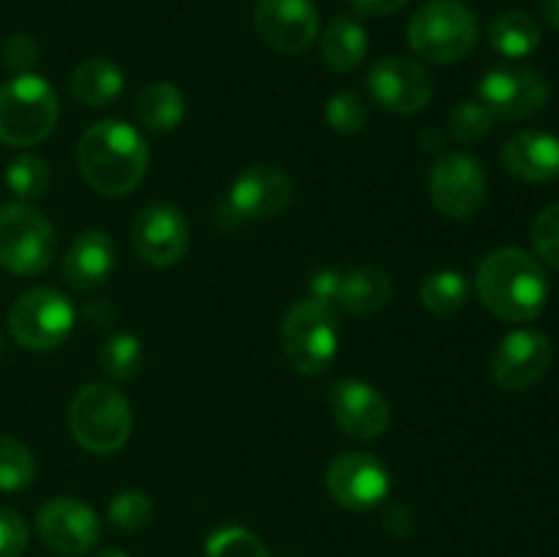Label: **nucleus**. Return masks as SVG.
<instances>
[{
    "label": "nucleus",
    "instance_id": "nucleus-20",
    "mask_svg": "<svg viewBox=\"0 0 559 557\" xmlns=\"http://www.w3.org/2000/svg\"><path fill=\"white\" fill-rule=\"evenodd\" d=\"M502 164L524 183H551L559 178V137L549 131H519L502 147Z\"/></svg>",
    "mask_w": 559,
    "mask_h": 557
},
{
    "label": "nucleus",
    "instance_id": "nucleus-10",
    "mask_svg": "<svg viewBox=\"0 0 559 557\" xmlns=\"http://www.w3.org/2000/svg\"><path fill=\"white\" fill-rule=\"evenodd\" d=\"M480 102L495 118L522 120L540 112L549 102V82L533 66H497L480 80Z\"/></svg>",
    "mask_w": 559,
    "mask_h": 557
},
{
    "label": "nucleus",
    "instance_id": "nucleus-7",
    "mask_svg": "<svg viewBox=\"0 0 559 557\" xmlns=\"http://www.w3.org/2000/svg\"><path fill=\"white\" fill-rule=\"evenodd\" d=\"M58 257V233L27 202L0 208V268L16 276H38Z\"/></svg>",
    "mask_w": 559,
    "mask_h": 557
},
{
    "label": "nucleus",
    "instance_id": "nucleus-11",
    "mask_svg": "<svg viewBox=\"0 0 559 557\" xmlns=\"http://www.w3.org/2000/svg\"><path fill=\"white\" fill-rule=\"evenodd\" d=\"M325 486L333 500L347 511H371L385 502L391 491V473L371 453L347 451L328 464Z\"/></svg>",
    "mask_w": 559,
    "mask_h": 557
},
{
    "label": "nucleus",
    "instance_id": "nucleus-13",
    "mask_svg": "<svg viewBox=\"0 0 559 557\" xmlns=\"http://www.w3.org/2000/svg\"><path fill=\"white\" fill-rule=\"evenodd\" d=\"M369 93L374 104L393 115L420 112L435 96V80L418 60L404 55L380 58L369 69Z\"/></svg>",
    "mask_w": 559,
    "mask_h": 557
},
{
    "label": "nucleus",
    "instance_id": "nucleus-1",
    "mask_svg": "<svg viewBox=\"0 0 559 557\" xmlns=\"http://www.w3.org/2000/svg\"><path fill=\"white\" fill-rule=\"evenodd\" d=\"M147 164L145 137L123 120H96L76 142V167L85 183L104 197L131 194L145 180Z\"/></svg>",
    "mask_w": 559,
    "mask_h": 557
},
{
    "label": "nucleus",
    "instance_id": "nucleus-19",
    "mask_svg": "<svg viewBox=\"0 0 559 557\" xmlns=\"http://www.w3.org/2000/svg\"><path fill=\"white\" fill-rule=\"evenodd\" d=\"M115 271V244L102 229H87L71 240L63 257V276L80 293H96Z\"/></svg>",
    "mask_w": 559,
    "mask_h": 557
},
{
    "label": "nucleus",
    "instance_id": "nucleus-12",
    "mask_svg": "<svg viewBox=\"0 0 559 557\" xmlns=\"http://www.w3.org/2000/svg\"><path fill=\"white\" fill-rule=\"evenodd\" d=\"M36 530L47 549L63 557H80L102 538V519L76 497H52L38 508Z\"/></svg>",
    "mask_w": 559,
    "mask_h": 557
},
{
    "label": "nucleus",
    "instance_id": "nucleus-6",
    "mask_svg": "<svg viewBox=\"0 0 559 557\" xmlns=\"http://www.w3.org/2000/svg\"><path fill=\"white\" fill-rule=\"evenodd\" d=\"M131 404L118 388L91 382L69 407V429L74 440L91 453H115L131 437Z\"/></svg>",
    "mask_w": 559,
    "mask_h": 557
},
{
    "label": "nucleus",
    "instance_id": "nucleus-14",
    "mask_svg": "<svg viewBox=\"0 0 559 557\" xmlns=\"http://www.w3.org/2000/svg\"><path fill=\"white\" fill-rule=\"evenodd\" d=\"M551 358H555V349L544 331L519 328L497 344L491 355V377L506 391H527L544 380Z\"/></svg>",
    "mask_w": 559,
    "mask_h": 557
},
{
    "label": "nucleus",
    "instance_id": "nucleus-3",
    "mask_svg": "<svg viewBox=\"0 0 559 557\" xmlns=\"http://www.w3.org/2000/svg\"><path fill=\"white\" fill-rule=\"evenodd\" d=\"M478 16L462 0H429L413 14L409 47L429 63L451 66L467 58L478 44Z\"/></svg>",
    "mask_w": 559,
    "mask_h": 557
},
{
    "label": "nucleus",
    "instance_id": "nucleus-33",
    "mask_svg": "<svg viewBox=\"0 0 559 557\" xmlns=\"http://www.w3.org/2000/svg\"><path fill=\"white\" fill-rule=\"evenodd\" d=\"M495 126V115L489 112L484 102H459L448 115V129L459 142L469 145V142H480Z\"/></svg>",
    "mask_w": 559,
    "mask_h": 557
},
{
    "label": "nucleus",
    "instance_id": "nucleus-34",
    "mask_svg": "<svg viewBox=\"0 0 559 557\" xmlns=\"http://www.w3.org/2000/svg\"><path fill=\"white\" fill-rule=\"evenodd\" d=\"M533 244L540 260L559 271V202H551L535 216Z\"/></svg>",
    "mask_w": 559,
    "mask_h": 557
},
{
    "label": "nucleus",
    "instance_id": "nucleus-37",
    "mask_svg": "<svg viewBox=\"0 0 559 557\" xmlns=\"http://www.w3.org/2000/svg\"><path fill=\"white\" fill-rule=\"evenodd\" d=\"M338 289H342V273L333 271V268H325V271H317L311 276L309 284V298L322 300L328 306H336Z\"/></svg>",
    "mask_w": 559,
    "mask_h": 557
},
{
    "label": "nucleus",
    "instance_id": "nucleus-2",
    "mask_svg": "<svg viewBox=\"0 0 559 557\" xmlns=\"http://www.w3.org/2000/svg\"><path fill=\"white\" fill-rule=\"evenodd\" d=\"M475 289L491 315L506 322H530L549 300V278L530 251L506 246L480 260Z\"/></svg>",
    "mask_w": 559,
    "mask_h": 557
},
{
    "label": "nucleus",
    "instance_id": "nucleus-21",
    "mask_svg": "<svg viewBox=\"0 0 559 557\" xmlns=\"http://www.w3.org/2000/svg\"><path fill=\"white\" fill-rule=\"evenodd\" d=\"M369 52V33L355 16H333L320 38V55L325 66L338 74L360 69Z\"/></svg>",
    "mask_w": 559,
    "mask_h": 557
},
{
    "label": "nucleus",
    "instance_id": "nucleus-8",
    "mask_svg": "<svg viewBox=\"0 0 559 557\" xmlns=\"http://www.w3.org/2000/svg\"><path fill=\"white\" fill-rule=\"evenodd\" d=\"M74 304L60 289L33 287L22 293L9 309V328L25 349H52L74 331Z\"/></svg>",
    "mask_w": 559,
    "mask_h": 557
},
{
    "label": "nucleus",
    "instance_id": "nucleus-26",
    "mask_svg": "<svg viewBox=\"0 0 559 557\" xmlns=\"http://www.w3.org/2000/svg\"><path fill=\"white\" fill-rule=\"evenodd\" d=\"M469 298V282L459 271H437L420 284V304L435 315H453Z\"/></svg>",
    "mask_w": 559,
    "mask_h": 557
},
{
    "label": "nucleus",
    "instance_id": "nucleus-39",
    "mask_svg": "<svg viewBox=\"0 0 559 557\" xmlns=\"http://www.w3.org/2000/svg\"><path fill=\"white\" fill-rule=\"evenodd\" d=\"M540 11H544V20L559 31V0H540Z\"/></svg>",
    "mask_w": 559,
    "mask_h": 557
},
{
    "label": "nucleus",
    "instance_id": "nucleus-27",
    "mask_svg": "<svg viewBox=\"0 0 559 557\" xmlns=\"http://www.w3.org/2000/svg\"><path fill=\"white\" fill-rule=\"evenodd\" d=\"M142 360H145V349L134 333H115L98 349V366L112 380H131L140 375Z\"/></svg>",
    "mask_w": 559,
    "mask_h": 557
},
{
    "label": "nucleus",
    "instance_id": "nucleus-38",
    "mask_svg": "<svg viewBox=\"0 0 559 557\" xmlns=\"http://www.w3.org/2000/svg\"><path fill=\"white\" fill-rule=\"evenodd\" d=\"M409 0H349V5L355 9V14L360 16H385L396 14L407 5Z\"/></svg>",
    "mask_w": 559,
    "mask_h": 557
},
{
    "label": "nucleus",
    "instance_id": "nucleus-4",
    "mask_svg": "<svg viewBox=\"0 0 559 557\" xmlns=\"http://www.w3.org/2000/svg\"><path fill=\"white\" fill-rule=\"evenodd\" d=\"M60 118L55 87L38 74H16L0 87V142L11 147L38 145Z\"/></svg>",
    "mask_w": 559,
    "mask_h": 557
},
{
    "label": "nucleus",
    "instance_id": "nucleus-25",
    "mask_svg": "<svg viewBox=\"0 0 559 557\" xmlns=\"http://www.w3.org/2000/svg\"><path fill=\"white\" fill-rule=\"evenodd\" d=\"M489 44L502 58H530L540 47V27L524 11H508L489 25Z\"/></svg>",
    "mask_w": 559,
    "mask_h": 557
},
{
    "label": "nucleus",
    "instance_id": "nucleus-24",
    "mask_svg": "<svg viewBox=\"0 0 559 557\" xmlns=\"http://www.w3.org/2000/svg\"><path fill=\"white\" fill-rule=\"evenodd\" d=\"M186 115V102L183 93L178 85L167 80L151 82L140 91L136 96V118H140L142 129H147L151 134H167L175 131L183 123Z\"/></svg>",
    "mask_w": 559,
    "mask_h": 557
},
{
    "label": "nucleus",
    "instance_id": "nucleus-9",
    "mask_svg": "<svg viewBox=\"0 0 559 557\" xmlns=\"http://www.w3.org/2000/svg\"><path fill=\"white\" fill-rule=\"evenodd\" d=\"M489 180L473 153L453 151L435 162L429 173L431 205L445 218H469L484 208Z\"/></svg>",
    "mask_w": 559,
    "mask_h": 557
},
{
    "label": "nucleus",
    "instance_id": "nucleus-18",
    "mask_svg": "<svg viewBox=\"0 0 559 557\" xmlns=\"http://www.w3.org/2000/svg\"><path fill=\"white\" fill-rule=\"evenodd\" d=\"M293 202V180L284 169L271 164L246 167L229 189V208L238 218H265L278 216Z\"/></svg>",
    "mask_w": 559,
    "mask_h": 557
},
{
    "label": "nucleus",
    "instance_id": "nucleus-35",
    "mask_svg": "<svg viewBox=\"0 0 559 557\" xmlns=\"http://www.w3.org/2000/svg\"><path fill=\"white\" fill-rule=\"evenodd\" d=\"M31 530L22 513L0 508V557H20L27 549Z\"/></svg>",
    "mask_w": 559,
    "mask_h": 557
},
{
    "label": "nucleus",
    "instance_id": "nucleus-5",
    "mask_svg": "<svg viewBox=\"0 0 559 557\" xmlns=\"http://www.w3.org/2000/svg\"><path fill=\"white\" fill-rule=\"evenodd\" d=\"M282 349L300 375L317 377L331 369L338 355L336 306L314 298L289 306L282 320Z\"/></svg>",
    "mask_w": 559,
    "mask_h": 557
},
{
    "label": "nucleus",
    "instance_id": "nucleus-28",
    "mask_svg": "<svg viewBox=\"0 0 559 557\" xmlns=\"http://www.w3.org/2000/svg\"><path fill=\"white\" fill-rule=\"evenodd\" d=\"M49 180H52L49 164L36 153H20L5 169V186H9L11 194L25 202L47 194Z\"/></svg>",
    "mask_w": 559,
    "mask_h": 557
},
{
    "label": "nucleus",
    "instance_id": "nucleus-22",
    "mask_svg": "<svg viewBox=\"0 0 559 557\" xmlns=\"http://www.w3.org/2000/svg\"><path fill=\"white\" fill-rule=\"evenodd\" d=\"M126 74L115 60L91 58L76 66L69 80L71 96L85 107H109L123 93Z\"/></svg>",
    "mask_w": 559,
    "mask_h": 557
},
{
    "label": "nucleus",
    "instance_id": "nucleus-41",
    "mask_svg": "<svg viewBox=\"0 0 559 557\" xmlns=\"http://www.w3.org/2000/svg\"><path fill=\"white\" fill-rule=\"evenodd\" d=\"M0 353H3V336H0Z\"/></svg>",
    "mask_w": 559,
    "mask_h": 557
},
{
    "label": "nucleus",
    "instance_id": "nucleus-23",
    "mask_svg": "<svg viewBox=\"0 0 559 557\" xmlns=\"http://www.w3.org/2000/svg\"><path fill=\"white\" fill-rule=\"evenodd\" d=\"M393 284L385 271L380 268H355V271L342 273V289H338L336 306L355 317H366L380 311L391 300Z\"/></svg>",
    "mask_w": 559,
    "mask_h": 557
},
{
    "label": "nucleus",
    "instance_id": "nucleus-36",
    "mask_svg": "<svg viewBox=\"0 0 559 557\" xmlns=\"http://www.w3.org/2000/svg\"><path fill=\"white\" fill-rule=\"evenodd\" d=\"M3 60L11 71H16V74H31L33 63L38 60L36 42H33L31 36H25V33H14V36L5 38Z\"/></svg>",
    "mask_w": 559,
    "mask_h": 557
},
{
    "label": "nucleus",
    "instance_id": "nucleus-29",
    "mask_svg": "<svg viewBox=\"0 0 559 557\" xmlns=\"http://www.w3.org/2000/svg\"><path fill=\"white\" fill-rule=\"evenodd\" d=\"M36 457L25 442L0 435V491L27 489L36 478Z\"/></svg>",
    "mask_w": 559,
    "mask_h": 557
},
{
    "label": "nucleus",
    "instance_id": "nucleus-17",
    "mask_svg": "<svg viewBox=\"0 0 559 557\" xmlns=\"http://www.w3.org/2000/svg\"><path fill=\"white\" fill-rule=\"evenodd\" d=\"M331 413L338 429L355 440H374L391 426V404L371 382L338 380L331 388Z\"/></svg>",
    "mask_w": 559,
    "mask_h": 557
},
{
    "label": "nucleus",
    "instance_id": "nucleus-30",
    "mask_svg": "<svg viewBox=\"0 0 559 557\" xmlns=\"http://www.w3.org/2000/svg\"><path fill=\"white\" fill-rule=\"evenodd\" d=\"M207 557H271L262 538L240 524H222L205 541Z\"/></svg>",
    "mask_w": 559,
    "mask_h": 557
},
{
    "label": "nucleus",
    "instance_id": "nucleus-32",
    "mask_svg": "<svg viewBox=\"0 0 559 557\" xmlns=\"http://www.w3.org/2000/svg\"><path fill=\"white\" fill-rule=\"evenodd\" d=\"M325 120L336 134H358L369 123L366 98L355 91H338L328 98Z\"/></svg>",
    "mask_w": 559,
    "mask_h": 557
},
{
    "label": "nucleus",
    "instance_id": "nucleus-40",
    "mask_svg": "<svg viewBox=\"0 0 559 557\" xmlns=\"http://www.w3.org/2000/svg\"><path fill=\"white\" fill-rule=\"evenodd\" d=\"M96 557H129V555H126V552H120V549H104V552H98Z\"/></svg>",
    "mask_w": 559,
    "mask_h": 557
},
{
    "label": "nucleus",
    "instance_id": "nucleus-15",
    "mask_svg": "<svg viewBox=\"0 0 559 557\" xmlns=\"http://www.w3.org/2000/svg\"><path fill=\"white\" fill-rule=\"evenodd\" d=\"M189 240L191 233L183 211L169 202L147 205L145 211L136 213L131 227V244L136 254L153 268H169L183 260Z\"/></svg>",
    "mask_w": 559,
    "mask_h": 557
},
{
    "label": "nucleus",
    "instance_id": "nucleus-31",
    "mask_svg": "<svg viewBox=\"0 0 559 557\" xmlns=\"http://www.w3.org/2000/svg\"><path fill=\"white\" fill-rule=\"evenodd\" d=\"M107 517L112 528L120 530V533H140V530L151 524L153 502L145 491L123 489L109 500Z\"/></svg>",
    "mask_w": 559,
    "mask_h": 557
},
{
    "label": "nucleus",
    "instance_id": "nucleus-16",
    "mask_svg": "<svg viewBox=\"0 0 559 557\" xmlns=\"http://www.w3.org/2000/svg\"><path fill=\"white\" fill-rule=\"evenodd\" d=\"M254 31L278 52H304L320 36V14L311 0H257Z\"/></svg>",
    "mask_w": 559,
    "mask_h": 557
}]
</instances>
